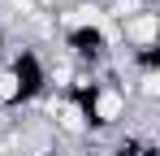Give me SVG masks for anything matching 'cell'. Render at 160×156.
Wrapping results in <instances>:
<instances>
[{"label":"cell","instance_id":"cell-1","mask_svg":"<svg viewBox=\"0 0 160 156\" xmlns=\"http://www.w3.org/2000/svg\"><path fill=\"white\" fill-rule=\"evenodd\" d=\"M56 44H61V56L74 70H87V74H104L108 65L117 61V39H112V26L108 22L65 26V30H56Z\"/></svg>","mask_w":160,"mask_h":156},{"label":"cell","instance_id":"cell-2","mask_svg":"<svg viewBox=\"0 0 160 156\" xmlns=\"http://www.w3.org/2000/svg\"><path fill=\"white\" fill-rule=\"evenodd\" d=\"M4 70H9V78H13V87H18L22 113H26V108H39V104L48 100V56H43V48H39L35 39L9 48Z\"/></svg>","mask_w":160,"mask_h":156},{"label":"cell","instance_id":"cell-3","mask_svg":"<svg viewBox=\"0 0 160 156\" xmlns=\"http://www.w3.org/2000/svg\"><path fill=\"white\" fill-rule=\"evenodd\" d=\"M112 39L126 44V52H134V48H160V4L134 13V18H126V22H117L112 26Z\"/></svg>","mask_w":160,"mask_h":156},{"label":"cell","instance_id":"cell-4","mask_svg":"<svg viewBox=\"0 0 160 156\" xmlns=\"http://www.w3.org/2000/svg\"><path fill=\"white\" fill-rule=\"evenodd\" d=\"M104 156H160V143H156V134L152 130H117L112 139L104 143Z\"/></svg>","mask_w":160,"mask_h":156},{"label":"cell","instance_id":"cell-5","mask_svg":"<svg viewBox=\"0 0 160 156\" xmlns=\"http://www.w3.org/2000/svg\"><path fill=\"white\" fill-rule=\"evenodd\" d=\"M9 48H13V44H9V26L0 22V65H4V56H9Z\"/></svg>","mask_w":160,"mask_h":156}]
</instances>
